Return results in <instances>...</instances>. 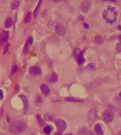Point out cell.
Instances as JSON below:
<instances>
[{"label":"cell","instance_id":"42","mask_svg":"<svg viewBox=\"0 0 121 135\" xmlns=\"http://www.w3.org/2000/svg\"><path fill=\"white\" fill-rule=\"evenodd\" d=\"M31 135H38V134H35V133H34V134H31Z\"/></svg>","mask_w":121,"mask_h":135},{"label":"cell","instance_id":"27","mask_svg":"<svg viewBox=\"0 0 121 135\" xmlns=\"http://www.w3.org/2000/svg\"><path fill=\"white\" fill-rule=\"evenodd\" d=\"M29 44V40H27V42H26V44H25L24 48V53H26V52L27 51V48H28Z\"/></svg>","mask_w":121,"mask_h":135},{"label":"cell","instance_id":"23","mask_svg":"<svg viewBox=\"0 0 121 135\" xmlns=\"http://www.w3.org/2000/svg\"><path fill=\"white\" fill-rule=\"evenodd\" d=\"M87 69L89 71H94L96 69V66L94 63H89L87 66Z\"/></svg>","mask_w":121,"mask_h":135},{"label":"cell","instance_id":"22","mask_svg":"<svg viewBox=\"0 0 121 135\" xmlns=\"http://www.w3.org/2000/svg\"><path fill=\"white\" fill-rule=\"evenodd\" d=\"M31 12H28L24 19V22L25 23H29V22L31 21Z\"/></svg>","mask_w":121,"mask_h":135},{"label":"cell","instance_id":"7","mask_svg":"<svg viewBox=\"0 0 121 135\" xmlns=\"http://www.w3.org/2000/svg\"><path fill=\"white\" fill-rule=\"evenodd\" d=\"M9 36V33L7 31H4L0 35V45L3 46L7 41Z\"/></svg>","mask_w":121,"mask_h":135},{"label":"cell","instance_id":"36","mask_svg":"<svg viewBox=\"0 0 121 135\" xmlns=\"http://www.w3.org/2000/svg\"><path fill=\"white\" fill-rule=\"evenodd\" d=\"M55 135H62V134L60 133V132H56V133H55Z\"/></svg>","mask_w":121,"mask_h":135},{"label":"cell","instance_id":"24","mask_svg":"<svg viewBox=\"0 0 121 135\" xmlns=\"http://www.w3.org/2000/svg\"><path fill=\"white\" fill-rule=\"evenodd\" d=\"M77 60V62L79 64H82V63H84V62H85V59H84V56H83V53H82L81 55Z\"/></svg>","mask_w":121,"mask_h":135},{"label":"cell","instance_id":"30","mask_svg":"<svg viewBox=\"0 0 121 135\" xmlns=\"http://www.w3.org/2000/svg\"><path fill=\"white\" fill-rule=\"evenodd\" d=\"M4 98V95H3V90H0V100H3Z\"/></svg>","mask_w":121,"mask_h":135},{"label":"cell","instance_id":"37","mask_svg":"<svg viewBox=\"0 0 121 135\" xmlns=\"http://www.w3.org/2000/svg\"><path fill=\"white\" fill-rule=\"evenodd\" d=\"M118 40H120V42H121V35H120V36H119V37H118Z\"/></svg>","mask_w":121,"mask_h":135},{"label":"cell","instance_id":"16","mask_svg":"<svg viewBox=\"0 0 121 135\" xmlns=\"http://www.w3.org/2000/svg\"><path fill=\"white\" fill-rule=\"evenodd\" d=\"M19 2L18 0H13L12 4H11V8L12 10H16V8H17L19 7Z\"/></svg>","mask_w":121,"mask_h":135},{"label":"cell","instance_id":"29","mask_svg":"<svg viewBox=\"0 0 121 135\" xmlns=\"http://www.w3.org/2000/svg\"><path fill=\"white\" fill-rule=\"evenodd\" d=\"M115 49L117 51H121V42L118 43V44L116 46Z\"/></svg>","mask_w":121,"mask_h":135},{"label":"cell","instance_id":"25","mask_svg":"<svg viewBox=\"0 0 121 135\" xmlns=\"http://www.w3.org/2000/svg\"><path fill=\"white\" fill-rule=\"evenodd\" d=\"M43 131L46 134H49L52 131V127H50V126H46V127L44 128Z\"/></svg>","mask_w":121,"mask_h":135},{"label":"cell","instance_id":"10","mask_svg":"<svg viewBox=\"0 0 121 135\" xmlns=\"http://www.w3.org/2000/svg\"><path fill=\"white\" fill-rule=\"evenodd\" d=\"M30 73L33 75H40L41 74V70L37 66H33L30 68Z\"/></svg>","mask_w":121,"mask_h":135},{"label":"cell","instance_id":"35","mask_svg":"<svg viewBox=\"0 0 121 135\" xmlns=\"http://www.w3.org/2000/svg\"><path fill=\"white\" fill-rule=\"evenodd\" d=\"M87 135H94V134L93 133V132H90V131H89V132L87 133Z\"/></svg>","mask_w":121,"mask_h":135},{"label":"cell","instance_id":"4","mask_svg":"<svg viewBox=\"0 0 121 135\" xmlns=\"http://www.w3.org/2000/svg\"><path fill=\"white\" fill-rule=\"evenodd\" d=\"M55 30L56 33L59 36H64L66 33V30L62 24H57L55 26Z\"/></svg>","mask_w":121,"mask_h":135},{"label":"cell","instance_id":"15","mask_svg":"<svg viewBox=\"0 0 121 135\" xmlns=\"http://www.w3.org/2000/svg\"><path fill=\"white\" fill-rule=\"evenodd\" d=\"M13 24V20L11 17H8V18L5 21V27L6 28H9L11 27V26Z\"/></svg>","mask_w":121,"mask_h":135},{"label":"cell","instance_id":"9","mask_svg":"<svg viewBox=\"0 0 121 135\" xmlns=\"http://www.w3.org/2000/svg\"><path fill=\"white\" fill-rule=\"evenodd\" d=\"M19 97L21 98L24 103V113H27L29 109V104L27 97L24 95H20Z\"/></svg>","mask_w":121,"mask_h":135},{"label":"cell","instance_id":"45","mask_svg":"<svg viewBox=\"0 0 121 135\" xmlns=\"http://www.w3.org/2000/svg\"><path fill=\"white\" fill-rule=\"evenodd\" d=\"M119 1H120V0H119Z\"/></svg>","mask_w":121,"mask_h":135},{"label":"cell","instance_id":"2","mask_svg":"<svg viewBox=\"0 0 121 135\" xmlns=\"http://www.w3.org/2000/svg\"><path fill=\"white\" fill-rule=\"evenodd\" d=\"M117 12L115 8H109L103 13V16L108 23H113L117 19Z\"/></svg>","mask_w":121,"mask_h":135},{"label":"cell","instance_id":"12","mask_svg":"<svg viewBox=\"0 0 121 135\" xmlns=\"http://www.w3.org/2000/svg\"><path fill=\"white\" fill-rule=\"evenodd\" d=\"M94 131H95L96 133L98 135H103V134H104V132H103L101 127L98 123H97V124L94 126Z\"/></svg>","mask_w":121,"mask_h":135},{"label":"cell","instance_id":"31","mask_svg":"<svg viewBox=\"0 0 121 135\" xmlns=\"http://www.w3.org/2000/svg\"><path fill=\"white\" fill-rule=\"evenodd\" d=\"M9 46H10L9 44H7V46H6V47H5V51H4V54H6V53L8 52V49H9Z\"/></svg>","mask_w":121,"mask_h":135},{"label":"cell","instance_id":"28","mask_svg":"<svg viewBox=\"0 0 121 135\" xmlns=\"http://www.w3.org/2000/svg\"><path fill=\"white\" fill-rule=\"evenodd\" d=\"M18 67H17V65H14L13 66V67H12V74H13L14 73V72H16V71H17V70H18Z\"/></svg>","mask_w":121,"mask_h":135},{"label":"cell","instance_id":"1","mask_svg":"<svg viewBox=\"0 0 121 135\" xmlns=\"http://www.w3.org/2000/svg\"><path fill=\"white\" fill-rule=\"evenodd\" d=\"M26 127L27 126L24 122L22 120H16L11 123L9 127V131L12 133L19 134L23 132L26 130Z\"/></svg>","mask_w":121,"mask_h":135},{"label":"cell","instance_id":"33","mask_svg":"<svg viewBox=\"0 0 121 135\" xmlns=\"http://www.w3.org/2000/svg\"><path fill=\"white\" fill-rule=\"evenodd\" d=\"M83 25H84V28H89V25H88L87 24L84 23L83 24Z\"/></svg>","mask_w":121,"mask_h":135},{"label":"cell","instance_id":"34","mask_svg":"<svg viewBox=\"0 0 121 135\" xmlns=\"http://www.w3.org/2000/svg\"><path fill=\"white\" fill-rule=\"evenodd\" d=\"M102 1H106V2H116V0H102Z\"/></svg>","mask_w":121,"mask_h":135},{"label":"cell","instance_id":"41","mask_svg":"<svg viewBox=\"0 0 121 135\" xmlns=\"http://www.w3.org/2000/svg\"><path fill=\"white\" fill-rule=\"evenodd\" d=\"M118 134H119L120 135H121V131H120L119 132H118Z\"/></svg>","mask_w":121,"mask_h":135},{"label":"cell","instance_id":"32","mask_svg":"<svg viewBox=\"0 0 121 135\" xmlns=\"http://www.w3.org/2000/svg\"><path fill=\"white\" fill-rule=\"evenodd\" d=\"M29 40V43L30 45H31V44H33V38L32 37H30L29 39H28Z\"/></svg>","mask_w":121,"mask_h":135},{"label":"cell","instance_id":"14","mask_svg":"<svg viewBox=\"0 0 121 135\" xmlns=\"http://www.w3.org/2000/svg\"><path fill=\"white\" fill-rule=\"evenodd\" d=\"M57 80H58L57 74L55 72H53V73L52 74L50 77L49 78V82L51 83H54L57 81Z\"/></svg>","mask_w":121,"mask_h":135},{"label":"cell","instance_id":"11","mask_svg":"<svg viewBox=\"0 0 121 135\" xmlns=\"http://www.w3.org/2000/svg\"><path fill=\"white\" fill-rule=\"evenodd\" d=\"M40 89H41V92L43 93V94L45 95H48L50 92V88H49V86L45 84H42L40 86Z\"/></svg>","mask_w":121,"mask_h":135},{"label":"cell","instance_id":"26","mask_svg":"<svg viewBox=\"0 0 121 135\" xmlns=\"http://www.w3.org/2000/svg\"><path fill=\"white\" fill-rule=\"evenodd\" d=\"M36 117H37L38 121V122H39V123H40V126H44V125H45V122L43 120L42 118H41V117H40V115H38L36 116Z\"/></svg>","mask_w":121,"mask_h":135},{"label":"cell","instance_id":"17","mask_svg":"<svg viewBox=\"0 0 121 135\" xmlns=\"http://www.w3.org/2000/svg\"><path fill=\"white\" fill-rule=\"evenodd\" d=\"M44 119H45V120L52 121L54 120V117L51 113H47V114H45V115H44Z\"/></svg>","mask_w":121,"mask_h":135},{"label":"cell","instance_id":"3","mask_svg":"<svg viewBox=\"0 0 121 135\" xmlns=\"http://www.w3.org/2000/svg\"><path fill=\"white\" fill-rule=\"evenodd\" d=\"M103 118L104 122L107 123H110L114 118V114H113V111H112L111 110L107 109L103 112Z\"/></svg>","mask_w":121,"mask_h":135},{"label":"cell","instance_id":"44","mask_svg":"<svg viewBox=\"0 0 121 135\" xmlns=\"http://www.w3.org/2000/svg\"><path fill=\"white\" fill-rule=\"evenodd\" d=\"M120 96H121V92L120 93Z\"/></svg>","mask_w":121,"mask_h":135},{"label":"cell","instance_id":"38","mask_svg":"<svg viewBox=\"0 0 121 135\" xmlns=\"http://www.w3.org/2000/svg\"><path fill=\"white\" fill-rule=\"evenodd\" d=\"M66 135H75L73 134H71V133H69V134H66Z\"/></svg>","mask_w":121,"mask_h":135},{"label":"cell","instance_id":"40","mask_svg":"<svg viewBox=\"0 0 121 135\" xmlns=\"http://www.w3.org/2000/svg\"><path fill=\"white\" fill-rule=\"evenodd\" d=\"M119 115H120V117H121V110H120V113H119Z\"/></svg>","mask_w":121,"mask_h":135},{"label":"cell","instance_id":"5","mask_svg":"<svg viewBox=\"0 0 121 135\" xmlns=\"http://www.w3.org/2000/svg\"><path fill=\"white\" fill-rule=\"evenodd\" d=\"M57 129L60 131H64L66 128V123L65 120L62 119H58L55 122Z\"/></svg>","mask_w":121,"mask_h":135},{"label":"cell","instance_id":"21","mask_svg":"<svg viewBox=\"0 0 121 135\" xmlns=\"http://www.w3.org/2000/svg\"><path fill=\"white\" fill-rule=\"evenodd\" d=\"M42 1L43 0H39L38 3V5H37V6H36V8H35V11H34V16H35V17H36V14H37L39 8H40V6H41V3H42Z\"/></svg>","mask_w":121,"mask_h":135},{"label":"cell","instance_id":"18","mask_svg":"<svg viewBox=\"0 0 121 135\" xmlns=\"http://www.w3.org/2000/svg\"><path fill=\"white\" fill-rule=\"evenodd\" d=\"M65 100H66V101L75 102V103H82V102L84 101V100H81V99H77L73 97H66L65 98Z\"/></svg>","mask_w":121,"mask_h":135},{"label":"cell","instance_id":"6","mask_svg":"<svg viewBox=\"0 0 121 135\" xmlns=\"http://www.w3.org/2000/svg\"><path fill=\"white\" fill-rule=\"evenodd\" d=\"M90 6H91V3H90L89 0H85V1H84L81 6L82 12H84V13L87 12L89 10V9H90Z\"/></svg>","mask_w":121,"mask_h":135},{"label":"cell","instance_id":"19","mask_svg":"<svg viewBox=\"0 0 121 135\" xmlns=\"http://www.w3.org/2000/svg\"><path fill=\"white\" fill-rule=\"evenodd\" d=\"M73 54L74 57H75L76 59H77V58L82 54L81 51H80L79 49H78V48L75 49H74L73 52Z\"/></svg>","mask_w":121,"mask_h":135},{"label":"cell","instance_id":"20","mask_svg":"<svg viewBox=\"0 0 121 135\" xmlns=\"http://www.w3.org/2000/svg\"><path fill=\"white\" fill-rule=\"evenodd\" d=\"M103 41H104V40H103V38L102 37L99 36V35H98V36L96 37L95 38L96 43H97V44H101L103 42Z\"/></svg>","mask_w":121,"mask_h":135},{"label":"cell","instance_id":"39","mask_svg":"<svg viewBox=\"0 0 121 135\" xmlns=\"http://www.w3.org/2000/svg\"><path fill=\"white\" fill-rule=\"evenodd\" d=\"M118 29H119L120 30H121V26H118Z\"/></svg>","mask_w":121,"mask_h":135},{"label":"cell","instance_id":"8","mask_svg":"<svg viewBox=\"0 0 121 135\" xmlns=\"http://www.w3.org/2000/svg\"><path fill=\"white\" fill-rule=\"evenodd\" d=\"M88 118L90 120L94 121L96 119L97 116H98V113H97V111L96 110L95 108H92L90 109V111L88 113Z\"/></svg>","mask_w":121,"mask_h":135},{"label":"cell","instance_id":"43","mask_svg":"<svg viewBox=\"0 0 121 135\" xmlns=\"http://www.w3.org/2000/svg\"><path fill=\"white\" fill-rule=\"evenodd\" d=\"M54 2H58V1H59V0H54Z\"/></svg>","mask_w":121,"mask_h":135},{"label":"cell","instance_id":"13","mask_svg":"<svg viewBox=\"0 0 121 135\" xmlns=\"http://www.w3.org/2000/svg\"><path fill=\"white\" fill-rule=\"evenodd\" d=\"M35 104H36V106H41V105L42 104V97L40 94H38L36 96L35 99Z\"/></svg>","mask_w":121,"mask_h":135}]
</instances>
